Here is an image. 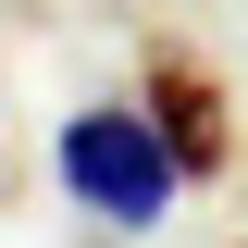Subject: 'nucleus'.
<instances>
[{
  "label": "nucleus",
  "mask_w": 248,
  "mask_h": 248,
  "mask_svg": "<svg viewBox=\"0 0 248 248\" xmlns=\"http://www.w3.org/2000/svg\"><path fill=\"white\" fill-rule=\"evenodd\" d=\"M62 186H75V199H87L99 223H124V236H149V223L174 211L186 161L161 149V124H149V112H124V99H87V112L62 124Z\"/></svg>",
  "instance_id": "1"
},
{
  "label": "nucleus",
  "mask_w": 248,
  "mask_h": 248,
  "mask_svg": "<svg viewBox=\"0 0 248 248\" xmlns=\"http://www.w3.org/2000/svg\"><path fill=\"white\" fill-rule=\"evenodd\" d=\"M137 112L161 124V149L186 161V174H223L236 161V112H223V87H211V62H186V50H149V75H137Z\"/></svg>",
  "instance_id": "2"
}]
</instances>
